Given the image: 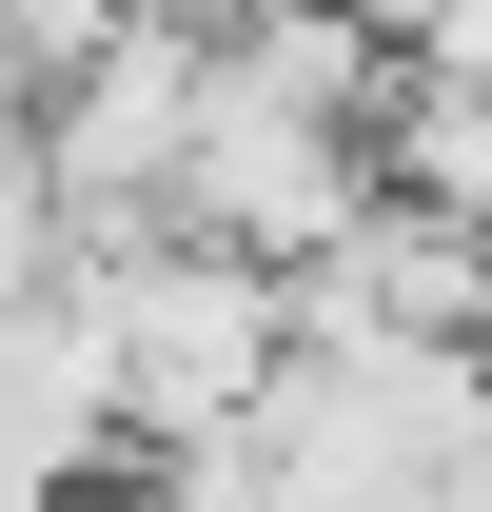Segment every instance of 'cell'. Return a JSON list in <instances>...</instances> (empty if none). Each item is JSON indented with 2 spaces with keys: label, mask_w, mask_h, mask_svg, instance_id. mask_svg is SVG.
Here are the masks:
<instances>
[{
  "label": "cell",
  "mask_w": 492,
  "mask_h": 512,
  "mask_svg": "<svg viewBox=\"0 0 492 512\" xmlns=\"http://www.w3.org/2000/svg\"><path fill=\"white\" fill-rule=\"evenodd\" d=\"M79 335H99V394H119V453H217L256 434V394H276V276L256 256H197V237H138V256H79L60 276Z\"/></svg>",
  "instance_id": "6da1fadb"
},
{
  "label": "cell",
  "mask_w": 492,
  "mask_h": 512,
  "mask_svg": "<svg viewBox=\"0 0 492 512\" xmlns=\"http://www.w3.org/2000/svg\"><path fill=\"white\" fill-rule=\"evenodd\" d=\"M355 197H394V217H433V237H492V79H374Z\"/></svg>",
  "instance_id": "7a4b0ae2"
},
{
  "label": "cell",
  "mask_w": 492,
  "mask_h": 512,
  "mask_svg": "<svg viewBox=\"0 0 492 512\" xmlns=\"http://www.w3.org/2000/svg\"><path fill=\"white\" fill-rule=\"evenodd\" d=\"M217 99H256V119H296V138H355L374 119V40L335 0H237L217 20Z\"/></svg>",
  "instance_id": "3957f363"
},
{
  "label": "cell",
  "mask_w": 492,
  "mask_h": 512,
  "mask_svg": "<svg viewBox=\"0 0 492 512\" xmlns=\"http://www.w3.org/2000/svg\"><path fill=\"white\" fill-rule=\"evenodd\" d=\"M20 138H40V79H20V40H0V158H20Z\"/></svg>",
  "instance_id": "277c9868"
},
{
  "label": "cell",
  "mask_w": 492,
  "mask_h": 512,
  "mask_svg": "<svg viewBox=\"0 0 492 512\" xmlns=\"http://www.w3.org/2000/svg\"><path fill=\"white\" fill-rule=\"evenodd\" d=\"M453 355H473V394H492V237H473V335H453Z\"/></svg>",
  "instance_id": "5b68a950"
}]
</instances>
